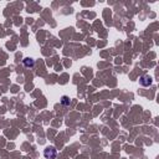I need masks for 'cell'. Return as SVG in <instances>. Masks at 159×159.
Returning a JSON list of instances; mask_svg holds the SVG:
<instances>
[{"instance_id": "obj_1", "label": "cell", "mask_w": 159, "mask_h": 159, "mask_svg": "<svg viewBox=\"0 0 159 159\" xmlns=\"http://www.w3.org/2000/svg\"><path fill=\"white\" fill-rule=\"evenodd\" d=\"M43 155H45L46 159H55L56 155H57V152H56L55 147H47L43 150Z\"/></svg>"}, {"instance_id": "obj_2", "label": "cell", "mask_w": 159, "mask_h": 159, "mask_svg": "<svg viewBox=\"0 0 159 159\" xmlns=\"http://www.w3.org/2000/svg\"><path fill=\"white\" fill-rule=\"evenodd\" d=\"M139 83H140L142 86H144V87H148V86L152 84V78H150L148 75H144V76H142V77L139 78Z\"/></svg>"}, {"instance_id": "obj_3", "label": "cell", "mask_w": 159, "mask_h": 159, "mask_svg": "<svg viewBox=\"0 0 159 159\" xmlns=\"http://www.w3.org/2000/svg\"><path fill=\"white\" fill-rule=\"evenodd\" d=\"M34 63H35V61H34L32 58H30V57H26V58L24 60V65H25L26 67H32Z\"/></svg>"}, {"instance_id": "obj_4", "label": "cell", "mask_w": 159, "mask_h": 159, "mask_svg": "<svg viewBox=\"0 0 159 159\" xmlns=\"http://www.w3.org/2000/svg\"><path fill=\"white\" fill-rule=\"evenodd\" d=\"M61 102H62V104H65V106H68V104H70V99H68L67 96H62Z\"/></svg>"}]
</instances>
